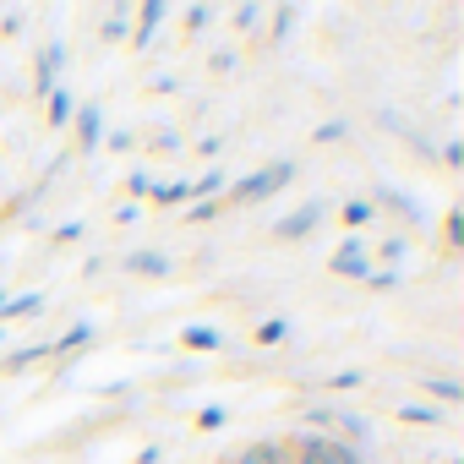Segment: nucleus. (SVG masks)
<instances>
[{
  "label": "nucleus",
  "instance_id": "obj_1",
  "mask_svg": "<svg viewBox=\"0 0 464 464\" xmlns=\"http://www.w3.org/2000/svg\"><path fill=\"white\" fill-rule=\"evenodd\" d=\"M290 180H295V164H290V159H274L268 169H257V175H246V180H236V186H224V202H218V208H236V202H263V197L285 191Z\"/></svg>",
  "mask_w": 464,
  "mask_h": 464
},
{
  "label": "nucleus",
  "instance_id": "obj_2",
  "mask_svg": "<svg viewBox=\"0 0 464 464\" xmlns=\"http://www.w3.org/2000/svg\"><path fill=\"white\" fill-rule=\"evenodd\" d=\"M328 268H334V279H361V285H366V274H372L377 263H372V246H366L361 236H350V241L328 257Z\"/></svg>",
  "mask_w": 464,
  "mask_h": 464
},
{
  "label": "nucleus",
  "instance_id": "obj_3",
  "mask_svg": "<svg viewBox=\"0 0 464 464\" xmlns=\"http://www.w3.org/2000/svg\"><path fill=\"white\" fill-rule=\"evenodd\" d=\"M131 23H137V28H131V44H137V50H153L159 28L169 23V6H164V0H148V6L131 12Z\"/></svg>",
  "mask_w": 464,
  "mask_h": 464
},
{
  "label": "nucleus",
  "instance_id": "obj_4",
  "mask_svg": "<svg viewBox=\"0 0 464 464\" xmlns=\"http://www.w3.org/2000/svg\"><path fill=\"white\" fill-rule=\"evenodd\" d=\"M323 213H328V202H306V208H295V213H285V218L274 224V236H279V241H306Z\"/></svg>",
  "mask_w": 464,
  "mask_h": 464
},
{
  "label": "nucleus",
  "instance_id": "obj_5",
  "mask_svg": "<svg viewBox=\"0 0 464 464\" xmlns=\"http://www.w3.org/2000/svg\"><path fill=\"white\" fill-rule=\"evenodd\" d=\"M72 126H77V153H93V148L104 142V110H99V104H77Z\"/></svg>",
  "mask_w": 464,
  "mask_h": 464
},
{
  "label": "nucleus",
  "instance_id": "obj_6",
  "mask_svg": "<svg viewBox=\"0 0 464 464\" xmlns=\"http://www.w3.org/2000/svg\"><path fill=\"white\" fill-rule=\"evenodd\" d=\"M229 464H290V442H279V437L246 442L241 453H229Z\"/></svg>",
  "mask_w": 464,
  "mask_h": 464
},
{
  "label": "nucleus",
  "instance_id": "obj_7",
  "mask_svg": "<svg viewBox=\"0 0 464 464\" xmlns=\"http://www.w3.org/2000/svg\"><path fill=\"white\" fill-rule=\"evenodd\" d=\"M61 66H66V50H61V44H44V50H39V66H34V72H39V77H34V93H39V99H50V93H55Z\"/></svg>",
  "mask_w": 464,
  "mask_h": 464
},
{
  "label": "nucleus",
  "instance_id": "obj_8",
  "mask_svg": "<svg viewBox=\"0 0 464 464\" xmlns=\"http://www.w3.org/2000/svg\"><path fill=\"white\" fill-rule=\"evenodd\" d=\"M415 388H420V393H431V399H437V410L464 404V382H459V377H415Z\"/></svg>",
  "mask_w": 464,
  "mask_h": 464
},
{
  "label": "nucleus",
  "instance_id": "obj_9",
  "mask_svg": "<svg viewBox=\"0 0 464 464\" xmlns=\"http://www.w3.org/2000/svg\"><path fill=\"white\" fill-rule=\"evenodd\" d=\"M323 431H295L290 437V464H323Z\"/></svg>",
  "mask_w": 464,
  "mask_h": 464
},
{
  "label": "nucleus",
  "instance_id": "obj_10",
  "mask_svg": "<svg viewBox=\"0 0 464 464\" xmlns=\"http://www.w3.org/2000/svg\"><path fill=\"white\" fill-rule=\"evenodd\" d=\"M99 39H104V44H121V39H131V6H115V12H104V23H99Z\"/></svg>",
  "mask_w": 464,
  "mask_h": 464
},
{
  "label": "nucleus",
  "instance_id": "obj_11",
  "mask_svg": "<svg viewBox=\"0 0 464 464\" xmlns=\"http://www.w3.org/2000/svg\"><path fill=\"white\" fill-rule=\"evenodd\" d=\"M377 213H382V208H377L372 197H350V202L339 208V218H344L350 229H366V224H377Z\"/></svg>",
  "mask_w": 464,
  "mask_h": 464
},
{
  "label": "nucleus",
  "instance_id": "obj_12",
  "mask_svg": "<svg viewBox=\"0 0 464 464\" xmlns=\"http://www.w3.org/2000/svg\"><path fill=\"white\" fill-rule=\"evenodd\" d=\"M126 274H142V279H164V274H169V257H164V252H131V257H126Z\"/></svg>",
  "mask_w": 464,
  "mask_h": 464
},
{
  "label": "nucleus",
  "instance_id": "obj_13",
  "mask_svg": "<svg viewBox=\"0 0 464 464\" xmlns=\"http://www.w3.org/2000/svg\"><path fill=\"white\" fill-rule=\"evenodd\" d=\"M93 344V323H72L61 339H50V355H72V350H88Z\"/></svg>",
  "mask_w": 464,
  "mask_h": 464
},
{
  "label": "nucleus",
  "instance_id": "obj_14",
  "mask_svg": "<svg viewBox=\"0 0 464 464\" xmlns=\"http://www.w3.org/2000/svg\"><path fill=\"white\" fill-rule=\"evenodd\" d=\"M399 420L404 426H448V410H437V404H399Z\"/></svg>",
  "mask_w": 464,
  "mask_h": 464
},
{
  "label": "nucleus",
  "instance_id": "obj_15",
  "mask_svg": "<svg viewBox=\"0 0 464 464\" xmlns=\"http://www.w3.org/2000/svg\"><path fill=\"white\" fill-rule=\"evenodd\" d=\"M44 355H50V344H17V350L0 355V372H23V366H34V361H44Z\"/></svg>",
  "mask_w": 464,
  "mask_h": 464
},
{
  "label": "nucleus",
  "instance_id": "obj_16",
  "mask_svg": "<svg viewBox=\"0 0 464 464\" xmlns=\"http://www.w3.org/2000/svg\"><path fill=\"white\" fill-rule=\"evenodd\" d=\"M229 23H236V34H246V39H252V34L268 23V12L257 6V0H246V6H236V12H229Z\"/></svg>",
  "mask_w": 464,
  "mask_h": 464
},
{
  "label": "nucleus",
  "instance_id": "obj_17",
  "mask_svg": "<svg viewBox=\"0 0 464 464\" xmlns=\"http://www.w3.org/2000/svg\"><path fill=\"white\" fill-rule=\"evenodd\" d=\"M180 344H186V350H218V344H224V334H218V328H208V323H191V328L180 334Z\"/></svg>",
  "mask_w": 464,
  "mask_h": 464
},
{
  "label": "nucleus",
  "instance_id": "obj_18",
  "mask_svg": "<svg viewBox=\"0 0 464 464\" xmlns=\"http://www.w3.org/2000/svg\"><path fill=\"white\" fill-rule=\"evenodd\" d=\"M39 312H44V295L28 290V295H6V312L0 317H39Z\"/></svg>",
  "mask_w": 464,
  "mask_h": 464
},
{
  "label": "nucleus",
  "instance_id": "obj_19",
  "mask_svg": "<svg viewBox=\"0 0 464 464\" xmlns=\"http://www.w3.org/2000/svg\"><path fill=\"white\" fill-rule=\"evenodd\" d=\"M268 23H274V28H268V39H274V44H285V39L295 34V23H301V6H279Z\"/></svg>",
  "mask_w": 464,
  "mask_h": 464
},
{
  "label": "nucleus",
  "instance_id": "obj_20",
  "mask_svg": "<svg viewBox=\"0 0 464 464\" xmlns=\"http://www.w3.org/2000/svg\"><path fill=\"white\" fill-rule=\"evenodd\" d=\"M72 115H77V99H72L66 88H55V93H50V115H44V121H50V126H72Z\"/></svg>",
  "mask_w": 464,
  "mask_h": 464
},
{
  "label": "nucleus",
  "instance_id": "obj_21",
  "mask_svg": "<svg viewBox=\"0 0 464 464\" xmlns=\"http://www.w3.org/2000/svg\"><path fill=\"white\" fill-rule=\"evenodd\" d=\"M148 197H153L159 208H175V202H186V197H191V180H159Z\"/></svg>",
  "mask_w": 464,
  "mask_h": 464
},
{
  "label": "nucleus",
  "instance_id": "obj_22",
  "mask_svg": "<svg viewBox=\"0 0 464 464\" xmlns=\"http://www.w3.org/2000/svg\"><path fill=\"white\" fill-rule=\"evenodd\" d=\"M323 464H361V448L344 442V437H328L323 442Z\"/></svg>",
  "mask_w": 464,
  "mask_h": 464
},
{
  "label": "nucleus",
  "instance_id": "obj_23",
  "mask_svg": "<svg viewBox=\"0 0 464 464\" xmlns=\"http://www.w3.org/2000/svg\"><path fill=\"white\" fill-rule=\"evenodd\" d=\"M213 23H218V6H186V34H197V39H202Z\"/></svg>",
  "mask_w": 464,
  "mask_h": 464
},
{
  "label": "nucleus",
  "instance_id": "obj_24",
  "mask_svg": "<svg viewBox=\"0 0 464 464\" xmlns=\"http://www.w3.org/2000/svg\"><path fill=\"white\" fill-rule=\"evenodd\" d=\"M459 241H464V213L448 208V218H442V252H459Z\"/></svg>",
  "mask_w": 464,
  "mask_h": 464
},
{
  "label": "nucleus",
  "instance_id": "obj_25",
  "mask_svg": "<svg viewBox=\"0 0 464 464\" xmlns=\"http://www.w3.org/2000/svg\"><path fill=\"white\" fill-rule=\"evenodd\" d=\"M285 339H290V323H285V317H268V323L257 328V344H263V350H274V344H285Z\"/></svg>",
  "mask_w": 464,
  "mask_h": 464
},
{
  "label": "nucleus",
  "instance_id": "obj_26",
  "mask_svg": "<svg viewBox=\"0 0 464 464\" xmlns=\"http://www.w3.org/2000/svg\"><path fill=\"white\" fill-rule=\"evenodd\" d=\"M306 420H312V431H323V437H334V431H339V410H328V404H312V410H306Z\"/></svg>",
  "mask_w": 464,
  "mask_h": 464
},
{
  "label": "nucleus",
  "instance_id": "obj_27",
  "mask_svg": "<svg viewBox=\"0 0 464 464\" xmlns=\"http://www.w3.org/2000/svg\"><path fill=\"white\" fill-rule=\"evenodd\" d=\"M191 197H197V202H208V197H224V175H218V169H208L202 180H191Z\"/></svg>",
  "mask_w": 464,
  "mask_h": 464
},
{
  "label": "nucleus",
  "instance_id": "obj_28",
  "mask_svg": "<svg viewBox=\"0 0 464 464\" xmlns=\"http://www.w3.org/2000/svg\"><path fill=\"white\" fill-rule=\"evenodd\" d=\"M410 246H415L410 236H388V241L377 246V257H382V263H399V257H410Z\"/></svg>",
  "mask_w": 464,
  "mask_h": 464
},
{
  "label": "nucleus",
  "instance_id": "obj_29",
  "mask_svg": "<svg viewBox=\"0 0 464 464\" xmlns=\"http://www.w3.org/2000/svg\"><path fill=\"white\" fill-rule=\"evenodd\" d=\"M224 420H229V410H224V404H202V410H197V431H218Z\"/></svg>",
  "mask_w": 464,
  "mask_h": 464
},
{
  "label": "nucleus",
  "instance_id": "obj_30",
  "mask_svg": "<svg viewBox=\"0 0 464 464\" xmlns=\"http://www.w3.org/2000/svg\"><path fill=\"white\" fill-rule=\"evenodd\" d=\"M366 285H372V290H399V285H404V274H399V268H372V274H366Z\"/></svg>",
  "mask_w": 464,
  "mask_h": 464
},
{
  "label": "nucleus",
  "instance_id": "obj_31",
  "mask_svg": "<svg viewBox=\"0 0 464 464\" xmlns=\"http://www.w3.org/2000/svg\"><path fill=\"white\" fill-rule=\"evenodd\" d=\"M50 241H55V246H66V241H82V224H77V218L55 224V229H50Z\"/></svg>",
  "mask_w": 464,
  "mask_h": 464
},
{
  "label": "nucleus",
  "instance_id": "obj_32",
  "mask_svg": "<svg viewBox=\"0 0 464 464\" xmlns=\"http://www.w3.org/2000/svg\"><path fill=\"white\" fill-rule=\"evenodd\" d=\"M312 137H317V142H344V137H350V126H344V121H323Z\"/></svg>",
  "mask_w": 464,
  "mask_h": 464
},
{
  "label": "nucleus",
  "instance_id": "obj_33",
  "mask_svg": "<svg viewBox=\"0 0 464 464\" xmlns=\"http://www.w3.org/2000/svg\"><path fill=\"white\" fill-rule=\"evenodd\" d=\"M361 382H366V372H334V377H328L334 393H350V388H361Z\"/></svg>",
  "mask_w": 464,
  "mask_h": 464
},
{
  "label": "nucleus",
  "instance_id": "obj_34",
  "mask_svg": "<svg viewBox=\"0 0 464 464\" xmlns=\"http://www.w3.org/2000/svg\"><path fill=\"white\" fill-rule=\"evenodd\" d=\"M208 66H213L218 77H229V72H236L241 61H236V50H213V55H208Z\"/></svg>",
  "mask_w": 464,
  "mask_h": 464
},
{
  "label": "nucleus",
  "instance_id": "obj_35",
  "mask_svg": "<svg viewBox=\"0 0 464 464\" xmlns=\"http://www.w3.org/2000/svg\"><path fill=\"white\" fill-rule=\"evenodd\" d=\"M218 213H224L218 202H191V208H186V218H191V224H208V218H218Z\"/></svg>",
  "mask_w": 464,
  "mask_h": 464
},
{
  "label": "nucleus",
  "instance_id": "obj_36",
  "mask_svg": "<svg viewBox=\"0 0 464 464\" xmlns=\"http://www.w3.org/2000/svg\"><path fill=\"white\" fill-rule=\"evenodd\" d=\"M126 191H131V197H148V191H153V175H148V169H137V175L126 180Z\"/></svg>",
  "mask_w": 464,
  "mask_h": 464
},
{
  "label": "nucleus",
  "instance_id": "obj_37",
  "mask_svg": "<svg viewBox=\"0 0 464 464\" xmlns=\"http://www.w3.org/2000/svg\"><path fill=\"white\" fill-rule=\"evenodd\" d=\"M388 202H393V208H399V213H404V218H410V224H420V208H415V202H410V197H399V191H388Z\"/></svg>",
  "mask_w": 464,
  "mask_h": 464
},
{
  "label": "nucleus",
  "instance_id": "obj_38",
  "mask_svg": "<svg viewBox=\"0 0 464 464\" xmlns=\"http://www.w3.org/2000/svg\"><path fill=\"white\" fill-rule=\"evenodd\" d=\"M104 148H110V153H126V148H131V131H104Z\"/></svg>",
  "mask_w": 464,
  "mask_h": 464
},
{
  "label": "nucleus",
  "instance_id": "obj_39",
  "mask_svg": "<svg viewBox=\"0 0 464 464\" xmlns=\"http://www.w3.org/2000/svg\"><path fill=\"white\" fill-rule=\"evenodd\" d=\"M175 148H180L175 131H153V153H175Z\"/></svg>",
  "mask_w": 464,
  "mask_h": 464
},
{
  "label": "nucleus",
  "instance_id": "obj_40",
  "mask_svg": "<svg viewBox=\"0 0 464 464\" xmlns=\"http://www.w3.org/2000/svg\"><path fill=\"white\" fill-rule=\"evenodd\" d=\"M442 164L459 169V164H464V148H459V142H442Z\"/></svg>",
  "mask_w": 464,
  "mask_h": 464
},
{
  "label": "nucleus",
  "instance_id": "obj_41",
  "mask_svg": "<svg viewBox=\"0 0 464 464\" xmlns=\"http://www.w3.org/2000/svg\"><path fill=\"white\" fill-rule=\"evenodd\" d=\"M148 88H153V93H175L180 82H175V77H159V72H153V77H148Z\"/></svg>",
  "mask_w": 464,
  "mask_h": 464
},
{
  "label": "nucleus",
  "instance_id": "obj_42",
  "mask_svg": "<svg viewBox=\"0 0 464 464\" xmlns=\"http://www.w3.org/2000/svg\"><path fill=\"white\" fill-rule=\"evenodd\" d=\"M0 312H6V290H0Z\"/></svg>",
  "mask_w": 464,
  "mask_h": 464
},
{
  "label": "nucleus",
  "instance_id": "obj_43",
  "mask_svg": "<svg viewBox=\"0 0 464 464\" xmlns=\"http://www.w3.org/2000/svg\"><path fill=\"white\" fill-rule=\"evenodd\" d=\"M0 344H6V328H0Z\"/></svg>",
  "mask_w": 464,
  "mask_h": 464
}]
</instances>
